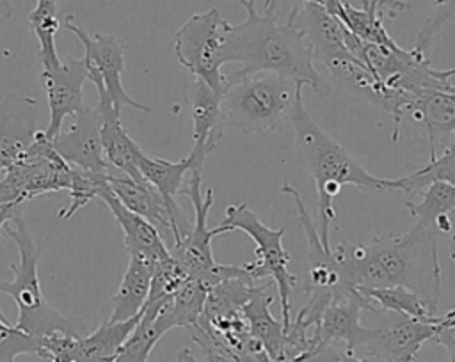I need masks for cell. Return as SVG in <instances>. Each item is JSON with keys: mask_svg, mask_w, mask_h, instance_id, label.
I'll return each instance as SVG.
<instances>
[{"mask_svg": "<svg viewBox=\"0 0 455 362\" xmlns=\"http://www.w3.org/2000/svg\"><path fill=\"white\" fill-rule=\"evenodd\" d=\"M128 266L117 291L110 298L108 321H124L137 316L149 295L155 259L144 254H128Z\"/></svg>", "mask_w": 455, "mask_h": 362, "instance_id": "cell-23", "label": "cell"}, {"mask_svg": "<svg viewBox=\"0 0 455 362\" xmlns=\"http://www.w3.org/2000/svg\"><path fill=\"white\" fill-rule=\"evenodd\" d=\"M295 23L302 30L315 60L325 64L334 57L348 53L345 25L325 7L313 2L295 5Z\"/></svg>", "mask_w": 455, "mask_h": 362, "instance_id": "cell-20", "label": "cell"}, {"mask_svg": "<svg viewBox=\"0 0 455 362\" xmlns=\"http://www.w3.org/2000/svg\"><path fill=\"white\" fill-rule=\"evenodd\" d=\"M387 314H391V321L373 328V337L363 351L368 357L379 355L384 362H414L421 346L435 335L437 323L393 312Z\"/></svg>", "mask_w": 455, "mask_h": 362, "instance_id": "cell-16", "label": "cell"}, {"mask_svg": "<svg viewBox=\"0 0 455 362\" xmlns=\"http://www.w3.org/2000/svg\"><path fill=\"white\" fill-rule=\"evenodd\" d=\"M306 362H368L366 358H359L357 355H352V353H347L345 350H336L332 348V344H327V346H322L318 350H315L307 358Z\"/></svg>", "mask_w": 455, "mask_h": 362, "instance_id": "cell-35", "label": "cell"}, {"mask_svg": "<svg viewBox=\"0 0 455 362\" xmlns=\"http://www.w3.org/2000/svg\"><path fill=\"white\" fill-rule=\"evenodd\" d=\"M432 342L444 346L450 355V362H455V323L453 325L439 323V316H437V332L432 337Z\"/></svg>", "mask_w": 455, "mask_h": 362, "instance_id": "cell-36", "label": "cell"}, {"mask_svg": "<svg viewBox=\"0 0 455 362\" xmlns=\"http://www.w3.org/2000/svg\"><path fill=\"white\" fill-rule=\"evenodd\" d=\"M228 85L220 96L224 124L242 133H274L288 117L302 85L272 71L245 76L226 75Z\"/></svg>", "mask_w": 455, "mask_h": 362, "instance_id": "cell-5", "label": "cell"}, {"mask_svg": "<svg viewBox=\"0 0 455 362\" xmlns=\"http://www.w3.org/2000/svg\"><path fill=\"white\" fill-rule=\"evenodd\" d=\"M370 302V312H393L409 316L421 321L437 323V305L428 302L419 293L405 287V286H387V287H375L361 293Z\"/></svg>", "mask_w": 455, "mask_h": 362, "instance_id": "cell-26", "label": "cell"}, {"mask_svg": "<svg viewBox=\"0 0 455 362\" xmlns=\"http://www.w3.org/2000/svg\"><path fill=\"white\" fill-rule=\"evenodd\" d=\"M450 257H451V261L455 263V232H453L451 238H450Z\"/></svg>", "mask_w": 455, "mask_h": 362, "instance_id": "cell-43", "label": "cell"}, {"mask_svg": "<svg viewBox=\"0 0 455 362\" xmlns=\"http://www.w3.org/2000/svg\"><path fill=\"white\" fill-rule=\"evenodd\" d=\"M245 9V18L228 27L222 62H240L235 76L272 71L291 78L302 87H309L323 98L331 92L329 82L316 71L311 48L295 23V7L281 23L275 7L256 9V0H238Z\"/></svg>", "mask_w": 455, "mask_h": 362, "instance_id": "cell-2", "label": "cell"}, {"mask_svg": "<svg viewBox=\"0 0 455 362\" xmlns=\"http://www.w3.org/2000/svg\"><path fill=\"white\" fill-rule=\"evenodd\" d=\"M439 323H444V325H453L455 323V309L446 312L444 316H439Z\"/></svg>", "mask_w": 455, "mask_h": 362, "instance_id": "cell-41", "label": "cell"}, {"mask_svg": "<svg viewBox=\"0 0 455 362\" xmlns=\"http://www.w3.org/2000/svg\"><path fill=\"white\" fill-rule=\"evenodd\" d=\"M71 183V165L53 149L44 131L37 130L36 138L23 158L14 163L2 177L0 185L11 202L27 201L48 193L68 190Z\"/></svg>", "mask_w": 455, "mask_h": 362, "instance_id": "cell-9", "label": "cell"}, {"mask_svg": "<svg viewBox=\"0 0 455 362\" xmlns=\"http://www.w3.org/2000/svg\"><path fill=\"white\" fill-rule=\"evenodd\" d=\"M39 355V342L9 321H0V362H16L20 355Z\"/></svg>", "mask_w": 455, "mask_h": 362, "instance_id": "cell-33", "label": "cell"}, {"mask_svg": "<svg viewBox=\"0 0 455 362\" xmlns=\"http://www.w3.org/2000/svg\"><path fill=\"white\" fill-rule=\"evenodd\" d=\"M180 195H187L192 201L194 222L187 236L169 252L183 266L188 279H197L210 289L224 279H251L249 264H219L213 259L212 240L219 234H224V229L220 225L213 229L208 227V213L213 206V190H203L201 170L188 172Z\"/></svg>", "mask_w": 455, "mask_h": 362, "instance_id": "cell-6", "label": "cell"}, {"mask_svg": "<svg viewBox=\"0 0 455 362\" xmlns=\"http://www.w3.org/2000/svg\"><path fill=\"white\" fill-rule=\"evenodd\" d=\"M4 231L18 248V263L11 264L14 279L0 280V293L9 295L18 307L16 327L36 339L53 334L84 335V323L64 316L43 293L37 273L39 257L44 248L43 241L37 243L32 238L21 215L9 222Z\"/></svg>", "mask_w": 455, "mask_h": 362, "instance_id": "cell-4", "label": "cell"}, {"mask_svg": "<svg viewBox=\"0 0 455 362\" xmlns=\"http://www.w3.org/2000/svg\"><path fill=\"white\" fill-rule=\"evenodd\" d=\"M110 176V174H108ZM108 176L94 174L84 169L71 167V183H69V206L60 211L62 220H69L76 211L87 206L92 199L100 197V193L108 188Z\"/></svg>", "mask_w": 455, "mask_h": 362, "instance_id": "cell-32", "label": "cell"}, {"mask_svg": "<svg viewBox=\"0 0 455 362\" xmlns=\"http://www.w3.org/2000/svg\"><path fill=\"white\" fill-rule=\"evenodd\" d=\"M185 99L190 108L192 117V149L188 156L192 158V170H201L204 160L213 153L219 140L222 138L224 117L220 108V94L215 92L206 82L192 76L185 83Z\"/></svg>", "mask_w": 455, "mask_h": 362, "instance_id": "cell-14", "label": "cell"}, {"mask_svg": "<svg viewBox=\"0 0 455 362\" xmlns=\"http://www.w3.org/2000/svg\"><path fill=\"white\" fill-rule=\"evenodd\" d=\"M158 307H160V300L146 302V305L140 311L139 323L135 325L132 334L126 337V341L123 342V346L119 348L112 362H148L153 348L167 332L165 327L156 318Z\"/></svg>", "mask_w": 455, "mask_h": 362, "instance_id": "cell-28", "label": "cell"}, {"mask_svg": "<svg viewBox=\"0 0 455 362\" xmlns=\"http://www.w3.org/2000/svg\"><path fill=\"white\" fill-rule=\"evenodd\" d=\"M363 311L370 312V302L359 291L341 286L323 309L315 328V350L332 342H343L345 351L352 355L363 350L373 337V328L361 325Z\"/></svg>", "mask_w": 455, "mask_h": 362, "instance_id": "cell-11", "label": "cell"}, {"mask_svg": "<svg viewBox=\"0 0 455 362\" xmlns=\"http://www.w3.org/2000/svg\"><path fill=\"white\" fill-rule=\"evenodd\" d=\"M416 197H419V202L405 201L409 215L416 222H423L432 227L439 216L450 215L455 209V186L446 181H432Z\"/></svg>", "mask_w": 455, "mask_h": 362, "instance_id": "cell-30", "label": "cell"}, {"mask_svg": "<svg viewBox=\"0 0 455 362\" xmlns=\"http://www.w3.org/2000/svg\"><path fill=\"white\" fill-rule=\"evenodd\" d=\"M434 227H435V231H439V232H451V220H450V216H448V215L439 216V218L434 222Z\"/></svg>", "mask_w": 455, "mask_h": 362, "instance_id": "cell-37", "label": "cell"}, {"mask_svg": "<svg viewBox=\"0 0 455 362\" xmlns=\"http://www.w3.org/2000/svg\"><path fill=\"white\" fill-rule=\"evenodd\" d=\"M140 312L124 321L105 319L96 330L80 335L75 342L73 362H112L119 348L139 323Z\"/></svg>", "mask_w": 455, "mask_h": 362, "instance_id": "cell-25", "label": "cell"}, {"mask_svg": "<svg viewBox=\"0 0 455 362\" xmlns=\"http://www.w3.org/2000/svg\"><path fill=\"white\" fill-rule=\"evenodd\" d=\"M288 117L295 133L297 154L316 186V229L320 240L325 248H332L331 225L336 220L334 199L341 186L352 185L363 192H386L387 177H375L355 161L348 151L311 117L309 110L304 106L302 92L297 94Z\"/></svg>", "mask_w": 455, "mask_h": 362, "instance_id": "cell-3", "label": "cell"}, {"mask_svg": "<svg viewBox=\"0 0 455 362\" xmlns=\"http://www.w3.org/2000/svg\"><path fill=\"white\" fill-rule=\"evenodd\" d=\"M435 229L416 222L403 234H387L370 245L341 241L332 248L341 284L359 293L405 286L437 305L441 263Z\"/></svg>", "mask_w": 455, "mask_h": 362, "instance_id": "cell-1", "label": "cell"}, {"mask_svg": "<svg viewBox=\"0 0 455 362\" xmlns=\"http://www.w3.org/2000/svg\"><path fill=\"white\" fill-rule=\"evenodd\" d=\"M229 21H226L217 7L192 14L174 34V55L192 76L206 82L222 96L228 80L220 73L224 39Z\"/></svg>", "mask_w": 455, "mask_h": 362, "instance_id": "cell-8", "label": "cell"}, {"mask_svg": "<svg viewBox=\"0 0 455 362\" xmlns=\"http://www.w3.org/2000/svg\"><path fill=\"white\" fill-rule=\"evenodd\" d=\"M87 80L92 82L98 92V108L101 114V147L105 161L110 169L119 170L121 174L133 177V179H144L139 172L137 160L142 153V147L128 135L121 122V112L114 106L103 82L96 75H87Z\"/></svg>", "mask_w": 455, "mask_h": 362, "instance_id": "cell-17", "label": "cell"}, {"mask_svg": "<svg viewBox=\"0 0 455 362\" xmlns=\"http://www.w3.org/2000/svg\"><path fill=\"white\" fill-rule=\"evenodd\" d=\"M68 131H60L52 138L53 149L60 158L76 169L108 176L112 169L105 161L101 147V114L98 106H84L75 117Z\"/></svg>", "mask_w": 455, "mask_h": 362, "instance_id": "cell-13", "label": "cell"}, {"mask_svg": "<svg viewBox=\"0 0 455 362\" xmlns=\"http://www.w3.org/2000/svg\"><path fill=\"white\" fill-rule=\"evenodd\" d=\"M437 75L443 80H450L451 76H455V67H448V69H437Z\"/></svg>", "mask_w": 455, "mask_h": 362, "instance_id": "cell-42", "label": "cell"}, {"mask_svg": "<svg viewBox=\"0 0 455 362\" xmlns=\"http://www.w3.org/2000/svg\"><path fill=\"white\" fill-rule=\"evenodd\" d=\"M268 284H252L247 300L242 305V316L247 321L252 339L263 348L272 362L286 360V334L283 323L270 314L274 296L267 293Z\"/></svg>", "mask_w": 455, "mask_h": 362, "instance_id": "cell-21", "label": "cell"}, {"mask_svg": "<svg viewBox=\"0 0 455 362\" xmlns=\"http://www.w3.org/2000/svg\"><path fill=\"white\" fill-rule=\"evenodd\" d=\"M137 167H139V172L142 174V177L149 185H153L156 188V192L162 195V199L171 213V218L174 222L176 232H178V241H176V245H178L187 236V232L190 231V225H192L176 202V195H180L183 183L194 167L192 158L187 154L185 158H181L178 161H169L164 158L149 156L142 151L139 154Z\"/></svg>", "mask_w": 455, "mask_h": 362, "instance_id": "cell-19", "label": "cell"}, {"mask_svg": "<svg viewBox=\"0 0 455 362\" xmlns=\"http://www.w3.org/2000/svg\"><path fill=\"white\" fill-rule=\"evenodd\" d=\"M100 199L107 204V208L112 211L116 222L119 224L123 234H124V245L128 254H144L155 261L169 256V248L164 243L160 232L153 224H149L140 215L128 209L108 188H105L100 193Z\"/></svg>", "mask_w": 455, "mask_h": 362, "instance_id": "cell-24", "label": "cell"}, {"mask_svg": "<svg viewBox=\"0 0 455 362\" xmlns=\"http://www.w3.org/2000/svg\"><path fill=\"white\" fill-rule=\"evenodd\" d=\"M423 126L428 138V156H435V144L444 135H455V85L421 92L405 112Z\"/></svg>", "mask_w": 455, "mask_h": 362, "instance_id": "cell-22", "label": "cell"}, {"mask_svg": "<svg viewBox=\"0 0 455 362\" xmlns=\"http://www.w3.org/2000/svg\"><path fill=\"white\" fill-rule=\"evenodd\" d=\"M64 27L84 44V59L87 64V75H96L114 106L121 112L123 106H132L135 110L149 114L151 108L137 99H133L123 85V69H124V46L121 41L112 34H96L91 35L87 30L78 27L73 21V16L68 14L64 20Z\"/></svg>", "mask_w": 455, "mask_h": 362, "instance_id": "cell-10", "label": "cell"}, {"mask_svg": "<svg viewBox=\"0 0 455 362\" xmlns=\"http://www.w3.org/2000/svg\"><path fill=\"white\" fill-rule=\"evenodd\" d=\"M108 186L112 193L133 213L146 218L149 224L156 227L160 232L164 243L171 250L178 241V232L174 227V222L171 218V213L162 199V195L156 192L153 185H149L146 179H133L124 174L121 176H108Z\"/></svg>", "mask_w": 455, "mask_h": 362, "instance_id": "cell-18", "label": "cell"}, {"mask_svg": "<svg viewBox=\"0 0 455 362\" xmlns=\"http://www.w3.org/2000/svg\"><path fill=\"white\" fill-rule=\"evenodd\" d=\"M331 14L336 16L347 30H350L354 35L366 43L384 44L389 48L398 46L382 23L384 16L379 9L377 0H364L361 7H354L343 0H338Z\"/></svg>", "mask_w": 455, "mask_h": 362, "instance_id": "cell-27", "label": "cell"}, {"mask_svg": "<svg viewBox=\"0 0 455 362\" xmlns=\"http://www.w3.org/2000/svg\"><path fill=\"white\" fill-rule=\"evenodd\" d=\"M178 362H210L206 358H197L188 348H183L180 353H178Z\"/></svg>", "mask_w": 455, "mask_h": 362, "instance_id": "cell-38", "label": "cell"}, {"mask_svg": "<svg viewBox=\"0 0 455 362\" xmlns=\"http://www.w3.org/2000/svg\"><path fill=\"white\" fill-rule=\"evenodd\" d=\"M302 2H313V4H318L325 9L332 4V0H302ZM275 5H277V0H263V7H275Z\"/></svg>", "mask_w": 455, "mask_h": 362, "instance_id": "cell-39", "label": "cell"}, {"mask_svg": "<svg viewBox=\"0 0 455 362\" xmlns=\"http://www.w3.org/2000/svg\"><path fill=\"white\" fill-rule=\"evenodd\" d=\"M36 115L37 99L12 92L0 94V177L32 146L37 133Z\"/></svg>", "mask_w": 455, "mask_h": 362, "instance_id": "cell-15", "label": "cell"}, {"mask_svg": "<svg viewBox=\"0 0 455 362\" xmlns=\"http://www.w3.org/2000/svg\"><path fill=\"white\" fill-rule=\"evenodd\" d=\"M41 85L48 101L46 138H53L62 131V122L68 115L75 117L84 106V83L87 80L85 59H60L52 66H41Z\"/></svg>", "mask_w": 455, "mask_h": 362, "instance_id": "cell-12", "label": "cell"}, {"mask_svg": "<svg viewBox=\"0 0 455 362\" xmlns=\"http://www.w3.org/2000/svg\"><path fill=\"white\" fill-rule=\"evenodd\" d=\"M80 335H66L53 334L39 337V355L41 358H48L50 362H73L75 342Z\"/></svg>", "mask_w": 455, "mask_h": 362, "instance_id": "cell-34", "label": "cell"}, {"mask_svg": "<svg viewBox=\"0 0 455 362\" xmlns=\"http://www.w3.org/2000/svg\"><path fill=\"white\" fill-rule=\"evenodd\" d=\"M432 181H446L455 186V140L443 151L441 156H432L428 163L412 174L387 179V190H400L407 195V201H412Z\"/></svg>", "mask_w": 455, "mask_h": 362, "instance_id": "cell-29", "label": "cell"}, {"mask_svg": "<svg viewBox=\"0 0 455 362\" xmlns=\"http://www.w3.org/2000/svg\"><path fill=\"white\" fill-rule=\"evenodd\" d=\"M57 4L59 0H36V7L28 12V25L39 43L41 66H52L60 60L55 48V34L59 28Z\"/></svg>", "mask_w": 455, "mask_h": 362, "instance_id": "cell-31", "label": "cell"}, {"mask_svg": "<svg viewBox=\"0 0 455 362\" xmlns=\"http://www.w3.org/2000/svg\"><path fill=\"white\" fill-rule=\"evenodd\" d=\"M224 232L242 231L256 243L254 270L258 279L270 277L277 286V296L281 303V323L286 330L291 316V295L297 287V277L290 272V254L283 245L284 227L272 229L265 225L259 216L245 204H231L226 208V216L220 222Z\"/></svg>", "mask_w": 455, "mask_h": 362, "instance_id": "cell-7", "label": "cell"}, {"mask_svg": "<svg viewBox=\"0 0 455 362\" xmlns=\"http://www.w3.org/2000/svg\"><path fill=\"white\" fill-rule=\"evenodd\" d=\"M12 12H14V9H12V5H11V2L9 0H0V18H11L12 16Z\"/></svg>", "mask_w": 455, "mask_h": 362, "instance_id": "cell-40", "label": "cell"}, {"mask_svg": "<svg viewBox=\"0 0 455 362\" xmlns=\"http://www.w3.org/2000/svg\"><path fill=\"white\" fill-rule=\"evenodd\" d=\"M0 321H9V319H7V316L4 314V311H2V309H0Z\"/></svg>", "mask_w": 455, "mask_h": 362, "instance_id": "cell-44", "label": "cell"}]
</instances>
